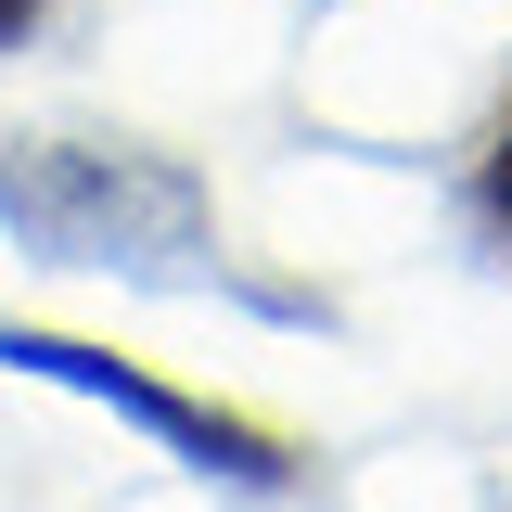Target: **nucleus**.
<instances>
[{"label": "nucleus", "mask_w": 512, "mask_h": 512, "mask_svg": "<svg viewBox=\"0 0 512 512\" xmlns=\"http://www.w3.org/2000/svg\"><path fill=\"white\" fill-rule=\"evenodd\" d=\"M0 244L39 269H116V282H218V192L154 141H90V128H0Z\"/></svg>", "instance_id": "1"}, {"label": "nucleus", "mask_w": 512, "mask_h": 512, "mask_svg": "<svg viewBox=\"0 0 512 512\" xmlns=\"http://www.w3.org/2000/svg\"><path fill=\"white\" fill-rule=\"evenodd\" d=\"M0 372L64 384V397H90V410L141 423V436L167 448V461H192L205 487H244V500H295V487H308V448L282 436V423H256V410H231V397H192V384L141 372V359L90 346V333H52V320H0Z\"/></svg>", "instance_id": "2"}, {"label": "nucleus", "mask_w": 512, "mask_h": 512, "mask_svg": "<svg viewBox=\"0 0 512 512\" xmlns=\"http://www.w3.org/2000/svg\"><path fill=\"white\" fill-rule=\"evenodd\" d=\"M461 231L512 269V90H500V116H487V141L461 154Z\"/></svg>", "instance_id": "3"}, {"label": "nucleus", "mask_w": 512, "mask_h": 512, "mask_svg": "<svg viewBox=\"0 0 512 512\" xmlns=\"http://www.w3.org/2000/svg\"><path fill=\"white\" fill-rule=\"evenodd\" d=\"M39 26H52V0H0V52H26Z\"/></svg>", "instance_id": "4"}]
</instances>
